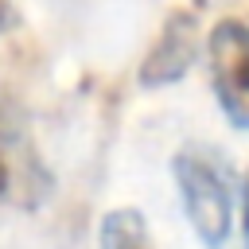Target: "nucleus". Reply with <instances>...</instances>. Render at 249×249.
I'll return each mask as SVG.
<instances>
[{"instance_id":"3","label":"nucleus","mask_w":249,"mask_h":249,"mask_svg":"<svg viewBox=\"0 0 249 249\" xmlns=\"http://www.w3.org/2000/svg\"><path fill=\"white\" fill-rule=\"evenodd\" d=\"M206 58L226 121L233 128H249V27L241 19H218L206 43Z\"/></svg>"},{"instance_id":"4","label":"nucleus","mask_w":249,"mask_h":249,"mask_svg":"<svg viewBox=\"0 0 249 249\" xmlns=\"http://www.w3.org/2000/svg\"><path fill=\"white\" fill-rule=\"evenodd\" d=\"M198 12H202V0H195L191 8H175L167 16L152 51L140 62V86L144 89L171 86L191 70L195 54H198Z\"/></svg>"},{"instance_id":"5","label":"nucleus","mask_w":249,"mask_h":249,"mask_svg":"<svg viewBox=\"0 0 249 249\" xmlns=\"http://www.w3.org/2000/svg\"><path fill=\"white\" fill-rule=\"evenodd\" d=\"M97 249H156V241L136 206H117L97 226Z\"/></svg>"},{"instance_id":"2","label":"nucleus","mask_w":249,"mask_h":249,"mask_svg":"<svg viewBox=\"0 0 249 249\" xmlns=\"http://www.w3.org/2000/svg\"><path fill=\"white\" fill-rule=\"evenodd\" d=\"M51 183L54 179H51L23 117L16 113V105H8L0 97V202H8L16 210H35L47 202Z\"/></svg>"},{"instance_id":"7","label":"nucleus","mask_w":249,"mask_h":249,"mask_svg":"<svg viewBox=\"0 0 249 249\" xmlns=\"http://www.w3.org/2000/svg\"><path fill=\"white\" fill-rule=\"evenodd\" d=\"M12 23H16V12H12V4H8V0H0V35H4Z\"/></svg>"},{"instance_id":"1","label":"nucleus","mask_w":249,"mask_h":249,"mask_svg":"<svg viewBox=\"0 0 249 249\" xmlns=\"http://www.w3.org/2000/svg\"><path fill=\"white\" fill-rule=\"evenodd\" d=\"M183 214L206 249H222L233 226V179L222 160L198 148H183L171 160Z\"/></svg>"},{"instance_id":"6","label":"nucleus","mask_w":249,"mask_h":249,"mask_svg":"<svg viewBox=\"0 0 249 249\" xmlns=\"http://www.w3.org/2000/svg\"><path fill=\"white\" fill-rule=\"evenodd\" d=\"M237 202H241V210H237V214H241V241H245V249H249V175L241 179V198H237Z\"/></svg>"}]
</instances>
